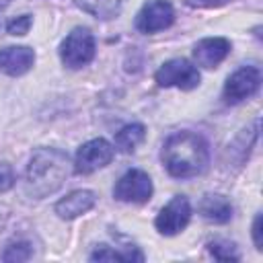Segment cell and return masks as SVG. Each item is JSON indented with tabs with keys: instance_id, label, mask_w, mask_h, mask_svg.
Instances as JSON below:
<instances>
[{
	"instance_id": "obj_2",
	"label": "cell",
	"mask_w": 263,
	"mask_h": 263,
	"mask_svg": "<svg viewBox=\"0 0 263 263\" xmlns=\"http://www.w3.org/2000/svg\"><path fill=\"white\" fill-rule=\"evenodd\" d=\"M70 168L68 154L60 148H37L25 173V191L35 199L53 195L66 181Z\"/></svg>"
},
{
	"instance_id": "obj_7",
	"label": "cell",
	"mask_w": 263,
	"mask_h": 263,
	"mask_svg": "<svg viewBox=\"0 0 263 263\" xmlns=\"http://www.w3.org/2000/svg\"><path fill=\"white\" fill-rule=\"evenodd\" d=\"M191 220V203L185 195H175L156 216V230L164 236H175L185 230Z\"/></svg>"
},
{
	"instance_id": "obj_21",
	"label": "cell",
	"mask_w": 263,
	"mask_h": 263,
	"mask_svg": "<svg viewBox=\"0 0 263 263\" xmlns=\"http://www.w3.org/2000/svg\"><path fill=\"white\" fill-rule=\"evenodd\" d=\"M253 242L257 251H263V216L257 214L253 220Z\"/></svg>"
},
{
	"instance_id": "obj_22",
	"label": "cell",
	"mask_w": 263,
	"mask_h": 263,
	"mask_svg": "<svg viewBox=\"0 0 263 263\" xmlns=\"http://www.w3.org/2000/svg\"><path fill=\"white\" fill-rule=\"evenodd\" d=\"M197 4H201V6H222V4H226L228 0H195Z\"/></svg>"
},
{
	"instance_id": "obj_8",
	"label": "cell",
	"mask_w": 263,
	"mask_h": 263,
	"mask_svg": "<svg viewBox=\"0 0 263 263\" xmlns=\"http://www.w3.org/2000/svg\"><path fill=\"white\" fill-rule=\"evenodd\" d=\"M175 21V8L168 0H148L140 8L136 16V29L140 33H158L173 25Z\"/></svg>"
},
{
	"instance_id": "obj_15",
	"label": "cell",
	"mask_w": 263,
	"mask_h": 263,
	"mask_svg": "<svg viewBox=\"0 0 263 263\" xmlns=\"http://www.w3.org/2000/svg\"><path fill=\"white\" fill-rule=\"evenodd\" d=\"M146 138V127L142 123H127L115 134V148L123 154H132Z\"/></svg>"
},
{
	"instance_id": "obj_3",
	"label": "cell",
	"mask_w": 263,
	"mask_h": 263,
	"mask_svg": "<svg viewBox=\"0 0 263 263\" xmlns=\"http://www.w3.org/2000/svg\"><path fill=\"white\" fill-rule=\"evenodd\" d=\"M60 58L66 68L78 70L92 62L95 58V37L88 29L76 27L72 29L60 45Z\"/></svg>"
},
{
	"instance_id": "obj_6",
	"label": "cell",
	"mask_w": 263,
	"mask_h": 263,
	"mask_svg": "<svg viewBox=\"0 0 263 263\" xmlns=\"http://www.w3.org/2000/svg\"><path fill=\"white\" fill-rule=\"evenodd\" d=\"M113 154H115V150H113V146L107 140H103V138L88 140L76 152L74 171L78 175H90V173L107 166L113 160Z\"/></svg>"
},
{
	"instance_id": "obj_5",
	"label": "cell",
	"mask_w": 263,
	"mask_h": 263,
	"mask_svg": "<svg viewBox=\"0 0 263 263\" xmlns=\"http://www.w3.org/2000/svg\"><path fill=\"white\" fill-rule=\"evenodd\" d=\"M199 80H201L199 70L191 62L181 60V58L164 62L156 72V82L158 86H164V88L177 86L181 90H191L199 86Z\"/></svg>"
},
{
	"instance_id": "obj_11",
	"label": "cell",
	"mask_w": 263,
	"mask_h": 263,
	"mask_svg": "<svg viewBox=\"0 0 263 263\" xmlns=\"http://www.w3.org/2000/svg\"><path fill=\"white\" fill-rule=\"evenodd\" d=\"M35 64V51L27 45H8L0 49V66L10 76H23Z\"/></svg>"
},
{
	"instance_id": "obj_12",
	"label": "cell",
	"mask_w": 263,
	"mask_h": 263,
	"mask_svg": "<svg viewBox=\"0 0 263 263\" xmlns=\"http://www.w3.org/2000/svg\"><path fill=\"white\" fill-rule=\"evenodd\" d=\"M95 203H97V195L90 189H78L55 203V214L62 220H72V218H78V216L86 214L88 210H92Z\"/></svg>"
},
{
	"instance_id": "obj_20",
	"label": "cell",
	"mask_w": 263,
	"mask_h": 263,
	"mask_svg": "<svg viewBox=\"0 0 263 263\" xmlns=\"http://www.w3.org/2000/svg\"><path fill=\"white\" fill-rule=\"evenodd\" d=\"M12 185H14V171H12V166L6 164V162H0V193L8 191Z\"/></svg>"
},
{
	"instance_id": "obj_4",
	"label": "cell",
	"mask_w": 263,
	"mask_h": 263,
	"mask_svg": "<svg viewBox=\"0 0 263 263\" xmlns=\"http://www.w3.org/2000/svg\"><path fill=\"white\" fill-rule=\"evenodd\" d=\"M152 179L148 173L140 168H129L119 177V181L113 187V197L117 201H127V203H146L152 197Z\"/></svg>"
},
{
	"instance_id": "obj_9",
	"label": "cell",
	"mask_w": 263,
	"mask_h": 263,
	"mask_svg": "<svg viewBox=\"0 0 263 263\" xmlns=\"http://www.w3.org/2000/svg\"><path fill=\"white\" fill-rule=\"evenodd\" d=\"M261 84V72L259 68L255 66H245V68H238L234 74L228 76L226 84H224V101L228 105H236L249 97H253L257 92Z\"/></svg>"
},
{
	"instance_id": "obj_17",
	"label": "cell",
	"mask_w": 263,
	"mask_h": 263,
	"mask_svg": "<svg viewBox=\"0 0 263 263\" xmlns=\"http://www.w3.org/2000/svg\"><path fill=\"white\" fill-rule=\"evenodd\" d=\"M31 25H33V16H31V14H21V16H16V18L8 21L6 31H8L10 35H18V37H23V35L29 33Z\"/></svg>"
},
{
	"instance_id": "obj_13",
	"label": "cell",
	"mask_w": 263,
	"mask_h": 263,
	"mask_svg": "<svg viewBox=\"0 0 263 263\" xmlns=\"http://www.w3.org/2000/svg\"><path fill=\"white\" fill-rule=\"evenodd\" d=\"M197 210L208 222H214V224H226L232 218V203L224 195H218V193L203 195Z\"/></svg>"
},
{
	"instance_id": "obj_14",
	"label": "cell",
	"mask_w": 263,
	"mask_h": 263,
	"mask_svg": "<svg viewBox=\"0 0 263 263\" xmlns=\"http://www.w3.org/2000/svg\"><path fill=\"white\" fill-rule=\"evenodd\" d=\"M74 4L82 12L95 16L99 21H111V18L119 16L123 0H74Z\"/></svg>"
},
{
	"instance_id": "obj_10",
	"label": "cell",
	"mask_w": 263,
	"mask_h": 263,
	"mask_svg": "<svg viewBox=\"0 0 263 263\" xmlns=\"http://www.w3.org/2000/svg\"><path fill=\"white\" fill-rule=\"evenodd\" d=\"M230 49H232V45L226 37H205V39L195 43L193 60L197 66L212 70V68H218L228 58Z\"/></svg>"
},
{
	"instance_id": "obj_16",
	"label": "cell",
	"mask_w": 263,
	"mask_h": 263,
	"mask_svg": "<svg viewBox=\"0 0 263 263\" xmlns=\"http://www.w3.org/2000/svg\"><path fill=\"white\" fill-rule=\"evenodd\" d=\"M208 251H210V255H212L214 259H218V261H238V259H240V255H238L234 242H230V240L216 238V240L208 242Z\"/></svg>"
},
{
	"instance_id": "obj_19",
	"label": "cell",
	"mask_w": 263,
	"mask_h": 263,
	"mask_svg": "<svg viewBox=\"0 0 263 263\" xmlns=\"http://www.w3.org/2000/svg\"><path fill=\"white\" fill-rule=\"evenodd\" d=\"M90 261H125V257H123V253H119L115 249H109L107 245H99L92 251Z\"/></svg>"
},
{
	"instance_id": "obj_18",
	"label": "cell",
	"mask_w": 263,
	"mask_h": 263,
	"mask_svg": "<svg viewBox=\"0 0 263 263\" xmlns=\"http://www.w3.org/2000/svg\"><path fill=\"white\" fill-rule=\"evenodd\" d=\"M31 257V247L27 242H14L6 249V253L2 255L4 261H27Z\"/></svg>"
},
{
	"instance_id": "obj_1",
	"label": "cell",
	"mask_w": 263,
	"mask_h": 263,
	"mask_svg": "<svg viewBox=\"0 0 263 263\" xmlns=\"http://www.w3.org/2000/svg\"><path fill=\"white\" fill-rule=\"evenodd\" d=\"M160 158L171 177L193 179L210 164L208 142L193 132H175L164 140Z\"/></svg>"
}]
</instances>
